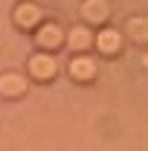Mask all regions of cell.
<instances>
[{"label": "cell", "instance_id": "cell-1", "mask_svg": "<svg viewBox=\"0 0 148 151\" xmlns=\"http://www.w3.org/2000/svg\"><path fill=\"white\" fill-rule=\"evenodd\" d=\"M58 73V64L55 58H52V52H38V55L29 58V78H35V81H52Z\"/></svg>", "mask_w": 148, "mask_h": 151}, {"label": "cell", "instance_id": "cell-2", "mask_svg": "<svg viewBox=\"0 0 148 151\" xmlns=\"http://www.w3.org/2000/svg\"><path fill=\"white\" fill-rule=\"evenodd\" d=\"M93 44H96L99 55L116 58L119 52H122V32H119V29H111V26H105V29H99V35L93 38Z\"/></svg>", "mask_w": 148, "mask_h": 151}, {"label": "cell", "instance_id": "cell-3", "mask_svg": "<svg viewBox=\"0 0 148 151\" xmlns=\"http://www.w3.org/2000/svg\"><path fill=\"white\" fill-rule=\"evenodd\" d=\"M67 70L73 76V81H81V84H90L93 78H96V61L90 55H84V52H75L70 58V64H67Z\"/></svg>", "mask_w": 148, "mask_h": 151}, {"label": "cell", "instance_id": "cell-4", "mask_svg": "<svg viewBox=\"0 0 148 151\" xmlns=\"http://www.w3.org/2000/svg\"><path fill=\"white\" fill-rule=\"evenodd\" d=\"M61 44H64V32H61L58 23H44L38 29V47H41V52H55Z\"/></svg>", "mask_w": 148, "mask_h": 151}, {"label": "cell", "instance_id": "cell-5", "mask_svg": "<svg viewBox=\"0 0 148 151\" xmlns=\"http://www.w3.org/2000/svg\"><path fill=\"white\" fill-rule=\"evenodd\" d=\"M26 93V78L20 73H3L0 76V96L6 99H20Z\"/></svg>", "mask_w": 148, "mask_h": 151}, {"label": "cell", "instance_id": "cell-6", "mask_svg": "<svg viewBox=\"0 0 148 151\" xmlns=\"http://www.w3.org/2000/svg\"><path fill=\"white\" fill-rule=\"evenodd\" d=\"M15 23H18L20 29H35L38 23H41V9H38L35 3H20L18 12H15Z\"/></svg>", "mask_w": 148, "mask_h": 151}, {"label": "cell", "instance_id": "cell-7", "mask_svg": "<svg viewBox=\"0 0 148 151\" xmlns=\"http://www.w3.org/2000/svg\"><path fill=\"white\" fill-rule=\"evenodd\" d=\"M67 38H70V47H73L75 52H87V50L93 47V35H90L87 26H75Z\"/></svg>", "mask_w": 148, "mask_h": 151}, {"label": "cell", "instance_id": "cell-8", "mask_svg": "<svg viewBox=\"0 0 148 151\" xmlns=\"http://www.w3.org/2000/svg\"><path fill=\"white\" fill-rule=\"evenodd\" d=\"M108 3L105 0H87L84 3V18L90 20V23H105L108 20Z\"/></svg>", "mask_w": 148, "mask_h": 151}, {"label": "cell", "instance_id": "cell-9", "mask_svg": "<svg viewBox=\"0 0 148 151\" xmlns=\"http://www.w3.org/2000/svg\"><path fill=\"white\" fill-rule=\"evenodd\" d=\"M131 29H134L137 44H142V41H145V32H142V18H131Z\"/></svg>", "mask_w": 148, "mask_h": 151}]
</instances>
